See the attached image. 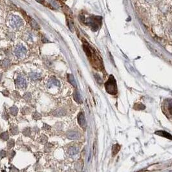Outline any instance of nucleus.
Listing matches in <instances>:
<instances>
[{
	"instance_id": "30",
	"label": "nucleus",
	"mask_w": 172,
	"mask_h": 172,
	"mask_svg": "<svg viewBox=\"0 0 172 172\" xmlns=\"http://www.w3.org/2000/svg\"><path fill=\"white\" fill-rule=\"evenodd\" d=\"M37 2H40V3H43V0H36Z\"/></svg>"
},
{
	"instance_id": "28",
	"label": "nucleus",
	"mask_w": 172,
	"mask_h": 172,
	"mask_svg": "<svg viewBox=\"0 0 172 172\" xmlns=\"http://www.w3.org/2000/svg\"><path fill=\"white\" fill-rule=\"evenodd\" d=\"M16 154V152L14 151H11L9 153V157H10V159H12L14 157V156Z\"/></svg>"
},
{
	"instance_id": "11",
	"label": "nucleus",
	"mask_w": 172,
	"mask_h": 172,
	"mask_svg": "<svg viewBox=\"0 0 172 172\" xmlns=\"http://www.w3.org/2000/svg\"><path fill=\"white\" fill-rule=\"evenodd\" d=\"M67 80H68V82H69V83H71L73 87L76 88V86H77V83H76L75 78H74V77L73 76V74H67Z\"/></svg>"
},
{
	"instance_id": "19",
	"label": "nucleus",
	"mask_w": 172,
	"mask_h": 172,
	"mask_svg": "<svg viewBox=\"0 0 172 172\" xmlns=\"http://www.w3.org/2000/svg\"><path fill=\"white\" fill-rule=\"evenodd\" d=\"M10 130H11V132L12 135H17L18 133V129L16 126H11Z\"/></svg>"
},
{
	"instance_id": "18",
	"label": "nucleus",
	"mask_w": 172,
	"mask_h": 172,
	"mask_svg": "<svg viewBox=\"0 0 172 172\" xmlns=\"http://www.w3.org/2000/svg\"><path fill=\"white\" fill-rule=\"evenodd\" d=\"M145 105H143L141 103H138V104H136L134 105V109L136 110H143L145 109Z\"/></svg>"
},
{
	"instance_id": "14",
	"label": "nucleus",
	"mask_w": 172,
	"mask_h": 172,
	"mask_svg": "<svg viewBox=\"0 0 172 172\" xmlns=\"http://www.w3.org/2000/svg\"><path fill=\"white\" fill-rule=\"evenodd\" d=\"M79 151V149L77 147H74V146H72V147L69 148L68 150V153L70 155H76Z\"/></svg>"
},
{
	"instance_id": "25",
	"label": "nucleus",
	"mask_w": 172,
	"mask_h": 172,
	"mask_svg": "<svg viewBox=\"0 0 172 172\" xmlns=\"http://www.w3.org/2000/svg\"><path fill=\"white\" fill-rule=\"evenodd\" d=\"M95 79L97 80V82H98V83H100V84L102 83V79L100 78V76L98 74H95Z\"/></svg>"
},
{
	"instance_id": "24",
	"label": "nucleus",
	"mask_w": 172,
	"mask_h": 172,
	"mask_svg": "<svg viewBox=\"0 0 172 172\" xmlns=\"http://www.w3.org/2000/svg\"><path fill=\"white\" fill-rule=\"evenodd\" d=\"M14 144L15 143H14V140H12V139L10 140H9L7 143L8 148H11L14 147Z\"/></svg>"
},
{
	"instance_id": "13",
	"label": "nucleus",
	"mask_w": 172,
	"mask_h": 172,
	"mask_svg": "<svg viewBox=\"0 0 172 172\" xmlns=\"http://www.w3.org/2000/svg\"><path fill=\"white\" fill-rule=\"evenodd\" d=\"M28 77L31 80L36 81V80H38V79L40 78L41 75H40V74H38L37 73H31L28 74Z\"/></svg>"
},
{
	"instance_id": "10",
	"label": "nucleus",
	"mask_w": 172,
	"mask_h": 172,
	"mask_svg": "<svg viewBox=\"0 0 172 172\" xmlns=\"http://www.w3.org/2000/svg\"><path fill=\"white\" fill-rule=\"evenodd\" d=\"M52 114L55 117H63V116L65 115L66 113H65V110L62 109H58L54 111Z\"/></svg>"
},
{
	"instance_id": "21",
	"label": "nucleus",
	"mask_w": 172,
	"mask_h": 172,
	"mask_svg": "<svg viewBox=\"0 0 172 172\" xmlns=\"http://www.w3.org/2000/svg\"><path fill=\"white\" fill-rule=\"evenodd\" d=\"M33 119H35V120H40V119H42V116L40 113H37V112H35L34 114H33Z\"/></svg>"
},
{
	"instance_id": "20",
	"label": "nucleus",
	"mask_w": 172,
	"mask_h": 172,
	"mask_svg": "<svg viewBox=\"0 0 172 172\" xmlns=\"http://www.w3.org/2000/svg\"><path fill=\"white\" fill-rule=\"evenodd\" d=\"M0 137L4 140H7L9 138V134L7 132H3L0 135Z\"/></svg>"
},
{
	"instance_id": "27",
	"label": "nucleus",
	"mask_w": 172,
	"mask_h": 172,
	"mask_svg": "<svg viewBox=\"0 0 172 172\" xmlns=\"http://www.w3.org/2000/svg\"><path fill=\"white\" fill-rule=\"evenodd\" d=\"M5 155H6V151H4V150H2V151H0V157L2 158H3L5 157Z\"/></svg>"
},
{
	"instance_id": "12",
	"label": "nucleus",
	"mask_w": 172,
	"mask_h": 172,
	"mask_svg": "<svg viewBox=\"0 0 172 172\" xmlns=\"http://www.w3.org/2000/svg\"><path fill=\"white\" fill-rule=\"evenodd\" d=\"M156 135H158L159 136H164V137H166V138H168L169 139H171V135L170 134H169L168 133H167L166 131H157L155 132Z\"/></svg>"
},
{
	"instance_id": "16",
	"label": "nucleus",
	"mask_w": 172,
	"mask_h": 172,
	"mask_svg": "<svg viewBox=\"0 0 172 172\" xmlns=\"http://www.w3.org/2000/svg\"><path fill=\"white\" fill-rule=\"evenodd\" d=\"M0 65L3 68H7V67H9V65H10V61L8 59H5L1 62Z\"/></svg>"
},
{
	"instance_id": "3",
	"label": "nucleus",
	"mask_w": 172,
	"mask_h": 172,
	"mask_svg": "<svg viewBox=\"0 0 172 172\" xmlns=\"http://www.w3.org/2000/svg\"><path fill=\"white\" fill-rule=\"evenodd\" d=\"M9 23L11 27L14 28H19L23 26V20L18 16H11L9 19Z\"/></svg>"
},
{
	"instance_id": "15",
	"label": "nucleus",
	"mask_w": 172,
	"mask_h": 172,
	"mask_svg": "<svg viewBox=\"0 0 172 172\" xmlns=\"http://www.w3.org/2000/svg\"><path fill=\"white\" fill-rule=\"evenodd\" d=\"M120 150V146L119 144H114L113 145V148H112V153H113V155L114 156L118 153Z\"/></svg>"
},
{
	"instance_id": "2",
	"label": "nucleus",
	"mask_w": 172,
	"mask_h": 172,
	"mask_svg": "<svg viewBox=\"0 0 172 172\" xmlns=\"http://www.w3.org/2000/svg\"><path fill=\"white\" fill-rule=\"evenodd\" d=\"M105 90L111 95H115L117 93V82L113 75H111L109 78L108 80L105 83Z\"/></svg>"
},
{
	"instance_id": "6",
	"label": "nucleus",
	"mask_w": 172,
	"mask_h": 172,
	"mask_svg": "<svg viewBox=\"0 0 172 172\" xmlns=\"http://www.w3.org/2000/svg\"><path fill=\"white\" fill-rule=\"evenodd\" d=\"M78 122L79 125H80L82 128H85L86 127V122H85V119L84 117V114L82 112H80V113L78 115Z\"/></svg>"
},
{
	"instance_id": "31",
	"label": "nucleus",
	"mask_w": 172,
	"mask_h": 172,
	"mask_svg": "<svg viewBox=\"0 0 172 172\" xmlns=\"http://www.w3.org/2000/svg\"><path fill=\"white\" fill-rule=\"evenodd\" d=\"M2 78V73H0V81H1Z\"/></svg>"
},
{
	"instance_id": "23",
	"label": "nucleus",
	"mask_w": 172,
	"mask_h": 172,
	"mask_svg": "<svg viewBox=\"0 0 172 172\" xmlns=\"http://www.w3.org/2000/svg\"><path fill=\"white\" fill-rule=\"evenodd\" d=\"M23 133L24 135H25V136H29L30 135H31V129H30V128H26V129H24Z\"/></svg>"
},
{
	"instance_id": "22",
	"label": "nucleus",
	"mask_w": 172,
	"mask_h": 172,
	"mask_svg": "<svg viewBox=\"0 0 172 172\" xmlns=\"http://www.w3.org/2000/svg\"><path fill=\"white\" fill-rule=\"evenodd\" d=\"M23 98L26 101H30L31 99V94L29 93H25L23 96Z\"/></svg>"
},
{
	"instance_id": "1",
	"label": "nucleus",
	"mask_w": 172,
	"mask_h": 172,
	"mask_svg": "<svg viewBox=\"0 0 172 172\" xmlns=\"http://www.w3.org/2000/svg\"><path fill=\"white\" fill-rule=\"evenodd\" d=\"M102 22V17L98 16H91L88 18L85 23L91 28L93 31H97L100 27Z\"/></svg>"
},
{
	"instance_id": "7",
	"label": "nucleus",
	"mask_w": 172,
	"mask_h": 172,
	"mask_svg": "<svg viewBox=\"0 0 172 172\" xmlns=\"http://www.w3.org/2000/svg\"><path fill=\"white\" fill-rule=\"evenodd\" d=\"M60 85V83L59 81L57 79L54 78H50L47 82L48 88H52V87H55V86L59 87Z\"/></svg>"
},
{
	"instance_id": "29",
	"label": "nucleus",
	"mask_w": 172,
	"mask_h": 172,
	"mask_svg": "<svg viewBox=\"0 0 172 172\" xmlns=\"http://www.w3.org/2000/svg\"><path fill=\"white\" fill-rule=\"evenodd\" d=\"M44 126H43V128H44V129H50V127L49 126H48V125L44 124Z\"/></svg>"
},
{
	"instance_id": "4",
	"label": "nucleus",
	"mask_w": 172,
	"mask_h": 172,
	"mask_svg": "<svg viewBox=\"0 0 172 172\" xmlns=\"http://www.w3.org/2000/svg\"><path fill=\"white\" fill-rule=\"evenodd\" d=\"M26 52H27V49H26V48H25L23 45L21 44L17 45L14 49L15 55L19 58H23V57L26 54Z\"/></svg>"
},
{
	"instance_id": "9",
	"label": "nucleus",
	"mask_w": 172,
	"mask_h": 172,
	"mask_svg": "<svg viewBox=\"0 0 172 172\" xmlns=\"http://www.w3.org/2000/svg\"><path fill=\"white\" fill-rule=\"evenodd\" d=\"M67 138L71 140H76L80 138V135L76 131H71L67 133Z\"/></svg>"
},
{
	"instance_id": "26",
	"label": "nucleus",
	"mask_w": 172,
	"mask_h": 172,
	"mask_svg": "<svg viewBox=\"0 0 172 172\" xmlns=\"http://www.w3.org/2000/svg\"><path fill=\"white\" fill-rule=\"evenodd\" d=\"M47 141V137L45 135H42L41 138H40V142L41 143H45Z\"/></svg>"
},
{
	"instance_id": "8",
	"label": "nucleus",
	"mask_w": 172,
	"mask_h": 172,
	"mask_svg": "<svg viewBox=\"0 0 172 172\" xmlns=\"http://www.w3.org/2000/svg\"><path fill=\"white\" fill-rule=\"evenodd\" d=\"M73 98H74V100L77 103H78V104H82V102H83L81 94L77 90H76L74 93H73Z\"/></svg>"
},
{
	"instance_id": "5",
	"label": "nucleus",
	"mask_w": 172,
	"mask_h": 172,
	"mask_svg": "<svg viewBox=\"0 0 172 172\" xmlns=\"http://www.w3.org/2000/svg\"><path fill=\"white\" fill-rule=\"evenodd\" d=\"M15 83L19 89H25L27 87V81L21 74L18 76L16 80L15 81Z\"/></svg>"
},
{
	"instance_id": "17",
	"label": "nucleus",
	"mask_w": 172,
	"mask_h": 172,
	"mask_svg": "<svg viewBox=\"0 0 172 172\" xmlns=\"http://www.w3.org/2000/svg\"><path fill=\"white\" fill-rule=\"evenodd\" d=\"M18 107H16V106H12L10 108V113L13 116H16L17 114H18Z\"/></svg>"
}]
</instances>
